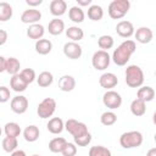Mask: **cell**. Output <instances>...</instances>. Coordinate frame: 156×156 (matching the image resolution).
Here are the masks:
<instances>
[{
  "label": "cell",
  "instance_id": "cell-1",
  "mask_svg": "<svg viewBox=\"0 0 156 156\" xmlns=\"http://www.w3.org/2000/svg\"><path fill=\"white\" fill-rule=\"evenodd\" d=\"M136 50V44L134 40L126 39L122 41L112 52L111 60L117 65V66H126L128 61L130 60V56L135 52Z\"/></svg>",
  "mask_w": 156,
  "mask_h": 156
},
{
  "label": "cell",
  "instance_id": "cell-2",
  "mask_svg": "<svg viewBox=\"0 0 156 156\" xmlns=\"http://www.w3.org/2000/svg\"><path fill=\"white\" fill-rule=\"evenodd\" d=\"M124 76H126V78H124L126 84L129 88H140L144 83V79H145L143 69L136 65L127 66Z\"/></svg>",
  "mask_w": 156,
  "mask_h": 156
},
{
  "label": "cell",
  "instance_id": "cell-3",
  "mask_svg": "<svg viewBox=\"0 0 156 156\" xmlns=\"http://www.w3.org/2000/svg\"><path fill=\"white\" fill-rule=\"evenodd\" d=\"M144 136L139 130H129L124 132L119 136V145L123 149H134L139 147L143 144Z\"/></svg>",
  "mask_w": 156,
  "mask_h": 156
},
{
  "label": "cell",
  "instance_id": "cell-4",
  "mask_svg": "<svg viewBox=\"0 0 156 156\" xmlns=\"http://www.w3.org/2000/svg\"><path fill=\"white\" fill-rule=\"evenodd\" d=\"M129 9H130L129 0H113L110 2L107 7V12L112 20H121L128 13Z\"/></svg>",
  "mask_w": 156,
  "mask_h": 156
},
{
  "label": "cell",
  "instance_id": "cell-5",
  "mask_svg": "<svg viewBox=\"0 0 156 156\" xmlns=\"http://www.w3.org/2000/svg\"><path fill=\"white\" fill-rule=\"evenodd\" d=\"M56 100L52 98H45L44 100H41L37 107V113L40 118L46 119L49 117H51L55 111H56Z\"/></svg>",
  "mask_w": 156,
  "mask_h": 156
},
{
  "label": "cell",
  "instance_id": "cell-6",
  "mask_svg": "<svg viewBox=\"0 0 156 156\" xmlns=\"http://www.w3.org/2000/svg\"><path fill=\"white\" fill-rule=\"evenodd\" d=\"M111 62V56L107 51L98 50L93 54L91 57V65L96 71H105Z\"/></svg>",
  "mask_w": 156,
  "mask_h": 156
},
{
  "label": "cell",
  "instance_id": "cell-7",
  "mask_svg": "<svg viewBox=\"0 0 156 156\" xmlns=\"http://www.w3.org/2000/svg\"><path fill=\"white\" fill-rule=\"evenodd\" d=\"M65 129H66L73 138L79 136V135H82V134L89 132L85 123L79 122V121H77V119H74V118H69V119H67V121L65 122Z\"/></svg>",
  "mask_w": 156,
  "mask_h": 156
},
{
  "label": "cell",
  "instance_id": "cell-8",
  "mask_svg": "<svg viewBox=\"0 0 156 156\" xmlns=\"http://www.w3.org/2000/svg\"><path fill=\"white\" fill-rule=\"evenodd\" d=\"M102 104L110 110H116L122 105V96L118 91L106 90V93L102 95Z\"/></svg>",
  "mask_w": 156,
  "mask_h": 156
},
{
  "label": "cell",
  "instance_id": "cell-9",
  "mask_svg": "<svg viewBox=\"0 0 156 156\" xmlns=\"http://www.w3.org/2000/svg\"><path fill=\"white\" fill-rule=\"evenodd\" d=\"M28 105H29V101L24 95H16L15 98L11 99V102H10V107L12 112L17 115H23L28 110Z\"/></svg>",
  "mask_w": 156,
  "mask_h": 156
},
{
  "label": "cell",
  "instance_id": "cell-10",
  "mask_svg": "<svg viewBox=\"0 0 156 156\" xmlns=\"http://www.w3.org/2000/svg\"><path fill=\"white\" fill-rule=\"evenodd\" d=\"M63 54L66 57H68L71 60H78V58H80V56L83 54V49L78 43L67 41L63 45Z\"/></svg>",
  "mask_w": 156,
  "mask_h": 156
},
{
  "label": "cell",
  "instance_id": "cell-11",
  "mask_svg": "<svg viewBox=\"0 0 156 156\" xmlns=\"http://www.w3.org/2000/svg\"><path fill=\"white\" fill-rule=\"evenodd\" d=\"M41 18V12L37 9H28V10H24L21 15V22L26 23V24H35L40 21Z\"/></svg>",
  "mask_w": 156,
  "mask_h": 156
},
{
  "label": "cell",
  "instance_id": "cell-12",
  "mask_svg": "<svg viewBox=\"0 0 156 156\" xmlns=\"http://www.w3.org/2000/svg\"><path fill=\"white\" fill-rule=\"evenodd\" d=\"M99 84L101 85V88H104L106 90H112V88H115L118 84V78L112 72H105L100 76Z\"/></svg>",
  "mask_w": 156,
  "mask_h": 156
},
{
  "label": "cell",
  "instance_id": "cell-13",
  "mask_svg": "<svg viewBox=\"0 0 156 156\" xmlns=\"http://www.w3.org/2000/svg\"><path fill=\"white\" fill-rule=\"evenodd\" d=\"M116 32L119 37L122 38H130L132 35H134V26L132 22L129 21H119L116 26Z\"/></svg>",
  "mask_w": 156,
  "mask_h": 156
},
{
  "label": "cell",
  "instance_id": "cell-14",
  "mask_svg": "<svg viewBox=\"0 0 156 156\" xmlns=\"http://www.w3.org/2000/svg\"><path fill=\"white\" fill-rule=\"evenodd\" d=\"M134 37L138 43L149 44L154 38V33H152V29L149 27H140L134 32Z\"/></svg>",
  "mask_w": 156,
  "mask_h": 156
},
{
  "label": "cell",
  "instance_id": "cell-15",
  "mask_svg": "<svg viewBox=\"0 0 156 156\" xmlns=\"http://www.w3.org/2000/svg\"><path fill=\"white\" fill-rule=\"evenodd\" d=\"M50 13L52 16H55L56 18H58L60 16L65 15L67 11V2L65 0H52L50 2Z\"/></svg>",
  "mask_w": 156,
  "mask_h": 156
},
{
  "label": "cell",
  "instance_id": "cell-16",
  "mask_svg": "<svg viewBox=\"0 0 156 156\" xmlns=\"http://www.w3.org/2000/svg\"><path fill=\"white\" fill-rule=\"evenodd\" d=\"M44 33H45V28H44V26L40 24V23L30 24V26L28 27L27 32H26L27 37H28L29 39H34L35 41L39 40V39H41V38L44 37Z\"/></svg>",
  "mask_w": 156,
  "mask_h": 156
},
{
  "label": "cell",
  "instance_id": "cell-17",
  "mask_svg": "<svg viewBox=\"0 0 156 156\" xmlns=\"http://www.w3.org/2000/svg\"><path fill=\"white\" fill-rule=\"evenodd\" d=\"M154 98H155V90H154L152 87H149V85L140 87L136 91V99L144 101L145 104L152 101Z\"/></svg>",
  "mask_w": 156,
  "mask_h": 156
},
{
  "label": "cell",
  "instance_id": "cell-18",
  "mask_svg": "<svg viewBox=\"0 0 156 156\" xmlns=\"http://www.w3.org/2000/svg\"><path fill=\"white\" fill-rule=\"evenodd\" d=\"M58 88H60V90H62L65 93L72 91L76 88V79H74V77H72L69 74L62 76L58 79Z\"/></svg>",
  "mask_w": 156,
  "mask_h": 156
},
{
  "label": "cell",
  "instance_id": "cell-19",
  "mask_svg": "<svg viewBox=\"0 0 156 156\" xmlns=\"http://www.w3.org/2000/svg\"><path fill=\"white\" fill-rule=\"evenodd\" d=\"M46 128L51 134H60L65 129V122L60 117H52L49 119Z\"/></svg>",
  "mask_w": 156,
  "mask_h": 156
},
{
  "label": "cell",
  "instance_id": "cell-20",
  "mask_svg": "<svg viewBox=\"0 0 156 156\" xmlns=\"http://www.w3.org/2000/svg\"><path fill=\"white\" fill-rule=\"evenodd\" d=\"M39 135H40V130L37 126L34 124H30V126H27L23 130V138L28 143H34L39 139Z\"/></svg>",
  "mask_w": 156,
  "mask_h": 156
},
{
  "label": "cell",
  "instance_id": "cell-21",
  "mask_svg": "<svg viewBox=\"0 0 156 156\" xmlns=\"http://www.w3.org/2000/svg\"><path fill=\"white\" fill-rule=\"evenodd\" d=\"M65 30V22L60 18H52L48 24V32L51 35H60Z\"/></svg>",
  "mask_w": 156,
  "mask_h": 156
},
{
  "label": "cell",
  "instance_id": "cell-22",
  "mask_svg": "<svg viewBox=\"0 0 156 156\" xmlns=\"http://www.w3.org/2000/svg\"><path fill=\"white\" fill-rule=\"evenodd\" d=\"M27 87H28V84L23 80V78L20 76V73L11 77V79H10V88H11L13 91H16V93H22V91H24V90L27 89Z\"/></svg>",
  "mask_w": 156,
  "mask_h": 156
},
{
  "label": "cell",
  "instance_id": "cell-23",
  "mask_svg": "<svg viewBox=\"0 0 156 156\" xmlns=\"http://www.w3.org/2000/svg\"><path fill=\"white\" fill-rule=\"evenodd\" d=\"M34 48H35V51H37L39 55H48V54H50L51 50H52V43H51L49 39L41 38V39H39V40L35 41Z\"/></svg>",
  "mask_w": 156,
  "mask_h": 156
},
{
  "label": "cell",
  "instance_id": "cell-24",
  "mask_svg": "<svg viewBox=\"0 0 156 156\" xmlns=\"http://www.w3.org/2000/svg\"><path fill=\"white\" fill-rule=\"evenodd\" d=\"M20 68H21V62L18 61V58L12 57V56L6 58L5 72H7L11 76H15V74H18L20 73Z\"/></svg>",
  "mask_w": 156,
  "mask_h": 156
},
{
  "label": "cell",
  "instance_id": "cell-25",
  "mask_svg": "<svg viewBox=\"0 0 156 156\" xmlns=\"http://www.w3.org/2000/svg\"><path fill=\"white\" fill-rule=\"evenodd\" d=\"M130 112L133 116L135 117H140V116H144L145 112H146V104L139 99H134L132 102H130Z\"/></svg>",
  "mask_w": 156,
  "mask_h": 156
},
{
  "label": "cell",
  "instance_id": "cell-26",
  "mask_svg": "<svg viewBox=\"0 0 156 156\" xmlns=\"http://www.w3.org/2000/svg\"><path fill=\"white\" fill-rule=\"evenodd\" d=\"M68 17L74 23H82L84 21V18H85V13H84L82 7L76 5V6H72L68 10Z\"/></svg>",
  "mask_w": 156,
  "mask_h": 156
},
{
  "label": "cell",
  "instance_id": "cell-27",
  "mask_svg": "<svg viewBox=\"0 0 156 156\" xmlns=\"http://www.w3.org/2000/svg\"><path fill=\"white\" fill-rule=\"evenodd\" d=\"M66 35L68 39H71V41L78 43L79 40H82L84 38V32L78 26H72L66 29Z\"/></svg>",
  "mask_w": 156,
  "mask_h": 156
},
{
  "label": "cell",
  "instance_id": "cell-28",
  "mask_svg": "<svg viewBox=\"0 0 156 156\" xmlns=\"http://www.w3.org/2000/svg\"><path fill=\"white\" fill-rule=\"evenodd\" d=\"M67 144V140L62 136H56L54 139H51L49 141V150L54 154H58V152H62L63 147L66 146Z\"/></svg>",
  "mask_w": 156,
  "mask_h": 156
},
{
  "label": "cell",
  "instance_id": "cell-29",
  "mask_svg": "<svg viewBox=\"0 0 156 156\" xmlns=\"http://www.w3.org/2000/svg\"><path fill=\"white\" fill-rule=\"evenodd\" d=\"M54 82V76L51 72L49 71H43L41 73H39V76L37 77V83L39 87L41 88H48Z\"/></svg>",
  "mask_w": 156,
  "mask_h": 156
},
{
  "label": "cell",
  "instance_id": "cell-30",
  "mask_svg": "<svg viewBox=\"0 0 156 156\" xmlns=\"http://www.w3.org/2000/svg\"><path fill=\"white\" fill-rule=\"evenodd\" d=\"M88 17L89 20L94 21V22H98L100 20H102L104 17V10L100 5H90L88 7Z\"/></svg>",
  "mask_w": 156,
  "mask_h": 156
},
{
  "label": "cell",
  "instance_id": "cell-31",
  "mask_svg": "<svg viewBox=\"0 0 156 156\" xmlns=\"http://www.w3.org/2000/svg\"><path fill=\"white\" fill-rule=\"evenodd\" d=\"M12 15H13L12 6L6 1H1L0 2V22H6L11 20Z\"/></svg>",
  "mask_w": 156,
  "mask_h": 156
},
{
  "label": "cell",
  "instance_id": "cell-32",
  "mask_svg": "<svg viewBox=\"0 0 156 156\" xmlns=\"http://www.w3.org/2000/svg\"><path fill=\"white\" fill-rule=\"evenodd\" d=\"M4 132L6 134V136H11V138H17L21 134V127L18 123L16 122H7L4 127Z\"/></svg>",
  "mask_w": 156,
  "mask_h": 156
},
{
  "label": "cell",
  "instance_id": "cell-33",
  "mask_svg": "<svg viewBox=\"0 0 156 156\" xmlns=\"http://www.w3.org/2000/svg\"><path fill=\"white\" fill-rule=\"evenodd\" d=\"M98 45H99L100 50L107 51L108 49L113 48V45H115V40H113V38H112L111 35H108V34H104V35L99 37V39H98Z\"/></svg>",
  "mask_w": 156,
  "mask_h": 156
},
{
  "label": "cell",
  "instance_id": "cell-34",
  "mask_svg": "<svg viewBox=\"0 0 156 156\" xmlns=\"http://www.w3.org/2000/svg\"><path fill=\"white\" fill-rule=\"evenodd\" d=\"M100 122L102 126H106V127L113 126L117 122V115L113 111H105L100 116Z\"/></svg>",
  "mask_w": 156,
  "mask_h": 156
},
{
  "label": "cell",
  "instance_id": "cell-35",
  "mask_svg": "<svg viewBox=\"0 0 156 156\" xmlns=\"http://www.w3.org/2000/svg\"><path fill=\"white\" fill-rule=\"evenodd\" d=\"M2 149L4 151L11 154L15 150H17V146H18V141H17V138H11V136H5L2 139Z\"/></svg>",
  "mask_w": 156,
  "mask_h": 156
},
{
  "label": "cell",
  "instance_id": "cell-36",
  "mask_svg": "<svg viewBox=\"0 0 156 156\" xmlns=\"http://www.w3.org/2000/svg\"><path fill=\"white\" fill-rule=\"evenodd\" d=\"M89 156H112L111 150L102 145H95L89 149Z\"/></svg>",
  "mask_w": 156,
  "mask_h": 156
},
{
  "label": "cell",
  "instance_id": "cell-37",
  "mask_svg": "<svg viewBox=\"0 0 156 156\" xmlns=\"http://www.w3.org/2000/svg\"><path fill=\"white\" fill-rule=\"evenodd\" d=\"M20 76L23 78V80L29 85L30 83H33L35 79H37V76H35V71L33 68H24L20 72Z\"/></svg>",
  "mask_w": 156,
  "mask_h": 156
},
{
  "label": "cell",
  "instance_id": "cell-38",
  "mask_svg": "<svg viewBox=\"0 0 156 156\" xmlns=\"http://www.w3.org/2000/svg\"><path fill=\"white\" fill-rule=\"evenodd\" d=\"M73 140H74V144L77 146H88L91 141V134H90V132H87L79 136L73 138Z\"/></svg>",
  "mask_w": 156,
  "mask_h": 156
},
{
  "label": "cell",
  "instance_id": "cell-39",
  "mask_svg": "<svg viewBox=\"0 0 156 156\" xmlns=\"http://www.w3.org/2000/svg\"><path fill=\"white\" fill-rule=\"evenodd\" d=\"M61 154L63 156H76V154H77V145L74 143H68L67 141V144L63 147Z\"/></svg>",
  "mask_w": 156,
  "mask_h": 156
},
{
  "label": "cell",
  "instance_id": "cell-40",
  "mask_svg": "<svg viewBox=\"0 0 156 156\" xmlns=\"http://www.w3.org/2000/svg\"><path fill=\"white\" fill-rule=\"evenodd\" d=\"M11 98V91L5 85H1L0 87V104H5L10 100Z\"/></svg>",
  "mask_w": 156,
  "mask_h": 156
},
{
  "label": "cell",
  "instance_id": "cell-41",
  "mask_svg": "<svg viewBox=\"0 0 156 156\" xmlns=\"http://www.w3.org/2000/svg\"><path fill=\"white\" fill-rule=\"evenodd\" d=\"M26 4L30 6V9H35L37 6L43 4V0H26Z\"/></svg>",
  "mask_w": 156,
  "mask_h": 156
},
{
  "label": "cell",
  "instance_id": "cell-42",
  "mask_svg": "<svg viewBox=\"0 0 156 156\" xmlns=\"http://www.w3.org/2000/svg\"><path fill=\"white\" fill-rule=\"evenodd\" d=\"M7 38H9L7 32L4 30V29H0V46L4 45V44L7 41Z\"/></svg>",
  "mask_w": 156,
  "mask_h": 156
},
{
  "label": "cell",
  "instance_id": "cell-43",
  "mask_svg": "<svg viewBox=\"0 0 156 156\" xmlns=\"http://www.w3.org/2000/svg\"><path fill=\"white\" fill-rule=\"evenodd\" d=\"M90 5H91V0H77V6L79 7L90 6Z\"/></svg>",
  "mask_w": 156,
  "mask_h": 156
},
{
  "label": "cell",
  "instance_id": "cell-44",
  "mask_svg": "<svg viewBox=\"0 0 156 156\" xmlns=\"http://www.w3.org/2000/svg\"><path fill=\"white\" fill-rule=\"evenodd\" d=\"M5 63H6V58L0 55V73L5 72Z\"/></svg>",
  "mask_w": 156,
  "mask_h": 156
},
{
  "label": "cell",
  "instance_id": "cell-45",
  "mask_svg": "<svg viewBox=\"0 0 156 156\" xmlns=\"http://www.w3.org/2000/svg\"><path fill=\"white\" fill-rule=\"evenodd\" d=\"M11 156H27L26 155V152L23 151V150H15L13 152H11Z\"/></svg>",
  "mask_w": 156,
  "mask_h": 156
},
{
  "label": "cell",
  "instance_id": "cell-46",
  "mask_svg": "<svg viewBox=\"0 0 156 156\" xmlns=\"http://www.w3.org/2000/svg\"><path fill=\"white\" fill-rule=\"evenodd\" d=\"M146 156H156V147H151V149L146 152Z\"/></svg>",
  "mask_w": 156,
  "mask_h": 156
},
{
  "label": "cell",
  "instance_id": "cell-47",
  "mask_svg": "<svg viewBox=\"0 0 156 156\" xmlns=\"http://www.w3.org/2000/svg\"><path fill=\"white\" fill-rule=\"evenodd\" d=\"M1 133H2V129H1V127H0V136H1Z\"/></svg>",
  "mask_w": 156,
  "mask_h": 156
},
{
  "label": "cell",
  "instance_id": "cell-48",
  "mask_svg": "<svg viewBox=\"0 0 156 156\" xmlns=\"http://www.w3.org/2000/svg\"><path fill=\"white\" fill-rule=\"evenodd\" d=\"M32 156H39V155H37V154H34V155H32Z\"/></svg>",
  "mask_w": 156,
  "mask_h": 156
}]
</instances>
